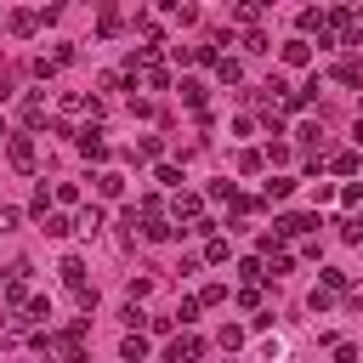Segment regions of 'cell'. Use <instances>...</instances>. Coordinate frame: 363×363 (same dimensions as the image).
I'll return each instance as SVG.
<instances>
[{
	"mask_svg": "<svg viewBox=\"0 0 363 363\" xmlns=\"http://www.w3.org/2000/svg\"><path fill=\"white\" fill-rule=\"evenodd\" d=\"M182 102H187V108H199V113H204V85H199V79H182Z\"/></svg>",
	"mask_w": 363,
	"mask_h": 363,
	"instance_id": "obj_17",
	"label": "cell"
},
{
	"mask_svg": "<svg viewBox=\"0 0 363 363\" xmlns=\"http://www.w3.org/2000/svg\"><path fill=\"white\" fill-rule=\"evenodd\" d=\"M335 363H357V346L352 340H335Z\"/></svg>",
	"mask_w": 363,
	"mask_h": 363,
	"instance_id": "obj_37",
	"label": "cell"
},
{
	"mask_svg": "<svg viewBox=\"0 0 363 363\" xmlns=\"http://www.w3.org/2000/svg\"><path fill=\"white\" fill-rule=\"evenodd\" d=\"M23 125H45V96H23Z\"/></svg>",
	"mask_w": 363,
	"mask_h": 363,
	"instance_id": "obj_10",
	"label": "cell"
},
{
	"mask_svg": "<svg viewBox=\"0 0 363 363\" xmlns=\"http://www.w3.org/2000/svg\"><path fill=\"white\" fill-rule=\"evenodd\" d=\"M340 199H346V204H363V182H346V187H340Z\"/></svg>",
	"mask_w": 363,
	"mask_h": 363,
	"instance_id": "obj_38",
	"label": "cell"
},
{
	"mask_svg": "<svg viewBox=\"0 0 363 363\" xmlns=\"http://www.w3.org/2000/svg\"><path fill=\"white\" fill-rule=\"evenodd\" d=\"M68 233H79V221H68V216H45V238H68Z\"/></svg>",
	"mask_w": 363,
	"mask_h": 363,
	"instance_id": "obj_13",
	"label": "cell"
},
{
	"mask_svg": "<svg viewBox=\"0 0 363 363\" xmlns=\"http://www.w3.org/2000/svg\"><path fill=\"white\" fill-rule=\"evenodd\" d=\"M96 34L113 40V34H119V11H102V17H96Z\"/></svg>",
	"mask_w": 363,
	"mask_h": 363,
	"instance_id": "obj_27",
	"label": "cell"
},
{
	"mask_svg": "<svg viewBox=\"0 0 363 363\" xmlns=\"http://www.w3.org/2000/svg\"><path fill=\"white\" fill-rule=\"evenodd\" d=\"M357 250H363V238H357Z\"/></svg>",
	"mask_w": 363,
	"mask_h": 363,
	"instance_id": "obj_41",
	"label": "cell"
},
{
	"mask_svg": "<svg viewBox=\"0 0 363 363\" xmlns=\"http://www.w3.org/2000/svg\"><path fill=\"white\" fill-rule=\"evenodd\" d=\"M96 193H102V199H119V193H125V176H119V170H102V176H96Z\"/></svg>",
	"mask_w": 363,
	"mask_h": 363,
	"instance_id": "obj_11",
	"label": "cell"
},
{
	"mask_svg": "<svg viewBox=\"0 0 363 363\" xmlns=\"http://www.w3.org/2000/svg\"><path fill=\"white\" fill-rule=\"evenodd\" d=\"M6 159H11V170H34V136H6Z\"/></svg>",
	"mask_w": 363,
	"mask_h": 363,
	"instance_id": "obj_2",
	"label": "cell"
},
{
	"mask_svg": "<svg viewBox=\"0 0 363 363\" xmlns=\"http://www.w3.org/2000/svg\"><path fill=\"white\" fill-rule=\"evenodd\" d=\"M238 272H244V284H261V278H267V261H261V255H244Z\"/></svg>",
	"mask_w": 363,
	"mask_h": 363,
	"instance_id": "obj_14",
	"label": "cell"
},
{
	"mask_svg": "<svg viewBox=\"0 0 363 363\" xmlns=\"http://www.w3.org/2000/svg\"><path fill=\"white\" fill-rule=\"evenodd\" d=\"M284 272H295V261H289L284 250H272V255H267V278H284Z\"/></svg>",
	"mask_w": 363,
	"mask_h": 363,
	"instance_id": "obj_20",
	"label": "cell"
},
{
	"mask_svg": "<svg viewBox=\"0 0 363 363\" xmlns=\"http://www.w3.org/2000/svg\"><path fill=\"white\" fill-rule=\"evenodd\" d=\"M170 233H176V227H170L164 216H153V221H142V238H153V244H159V238H170Z\"/></svg>",
	"mask_w": 363,
	"mask_h": 363,
	"instance_id": "obj_19",
	"label": "cell"
},
{
	"mask_svg": "<svg viewBox=\"0 0 363 363\" xmlns=\"http://www.w3.org/2000/svg\"><path fill=\"white\" fill-rule=\"evenodd\" d=\"M79 153H85V159H108V130H102V125H85V130H79Z\"/></svg>",
	"mask_w": 363,
	"mask_h": 363,
	"instance_id": "obj_3",
	"label": "cell"
},
{
	"mask_svg": "<svg viewBox=\"0 0 363 363\" xmlns=\"http://www.w3.org/2000/svg\"><path fill=\"white\" fill-rule=\"evenodd\" d=\"M329 306H335V289H323V284H318V289L306 295V312H329Z\"/></svg>",
	"mask_w": 363,
	"mask_h": 363,
	"instance_id": "obj_22",
	"label": "cell"
},
{
	"mask_svg": "<svg viewBox=\"0 0 363 363\" xmlns=\"http://www.w3.org/2000/svg\"><path fill=\"white\" fill-rule=\"evenodd\" d=\"M193 301H199V306H221V301H227V284H204Z\"/></svg>",
	"mask_w": 363,
	"mask_h": 363,
	"instance_id": "obj_21",
	"label": "cell"
},
{
	"mask_svg": "<svg viewBox=\"0 0 363 363\" xmlns=\"http://www.w3.org/2000/svg\"><path fill=\"white\" fill-rule=\"evenodd\" d=\"M6 23H11V34H23V40H28V34L40 28V11H11Z\"/></svg>",
	"mask_w": 363,
	"mask_h": 363,
	"instance_id": "obj_9",
	"label": "cell"
},
{
	"mask_svg": "<svg viewBox=\"0 0 363 363\" xmlns=\"http://www.w3.org/2000/svg\"><path fill=\"white\" fill-rule=\"evenodd\" d=\"M216 340H221V352H238V346H244V323H221Z\"/></svg>",
	"mask_w": 363,
	"mask_h": 363,
	"instance_id": "obj_15",
	"label": "cell"
},
{
	"mask_svg": "<svg viewBox=\"0 0 363 363\" xmlns=\"http://www.w3.org/2000/svg\"><path fill=\"white\" fill-rule=\"evenodd\" d=\"M204 357V340L193 335V329H182L176 340H170V352H164V363H199Z\"/></svg>",
	"mask_w": 363,
	"mask_h": 363,
	"instance_id": "obj_1",
	"label": "cell"
},
{
	"mask_svg": "<svg viewBox=\"0 0 363 363\" xmlns=\"http://www.w3.org/2000/svg\"><path fill=\"white\" fill-rule=\"evenodd\" d=\"M204 261H210V267H221V261H227V238H216V233H210V244H204Z\"/></svg>",
	"mask_w": 363,
	"mask_h": 363,
	"instance_id": "obj_23",
	"label": "cell"
},
{
	"mask_svg": "<svg viewBox=\"0 0 363 363\" xmlns=\"http://www.w3.org/2000/svg\"><path fill=\"white\" fill-rule=\"evenodd\" d=\"M323 289H346V272L340 267H323Z\"/></svg>",
	"mask_w": 363,
	"mask_h": 363,
	"instance_id": "obj_36",
	"label": "cell"
},
{
	"mask_svg": "<svg viewBox=\"0 0 363 363\" xmlns=\"http://www.w3.org/2000/svg\"><path fill=\"white\" fill-rule=\"evenodd\" d=\"M159 182H164V187H176V193H182V170H176V164H159Z\"/></svg>",
	"mask_w": 363,
	"mask_h": 363,
	"instance_id": "obj_35",
	"label": "cell"
},
{
	"mask_svg": "<svg viewBox=\"0 0 363 363\" xmlns=\"http://www.w3.org/2000/svg\"><path fill=\"white\" fill-rule=\"evenodd\" d=\"M0 142H6V125H0Z\"/></svg>",
	"mask_w": 363,
	"mask_h": 363,
	"instance_id": "obj_40",
	"label": "cell"
},
{
	"mask_svg": "<svg viewBox=\"0 0 363 363\" xmlns=\"http://www.w3.org/2000/svg\"><path fill=\"white\" fill-rule=\"evenodd\" d=\"M233 17H238V23H261V6H255V0H244V6L233 11Z\"/></svg>",
	"mask_w": 363,
	"mask_h": 363,
	"instance_id": "obj_32",
	"label": "cell"
},
{
	"mask_svg": "<svg viewBox=\"0 0 363 363\" xmlns=\"http://www.w3.org/2000/svg\"><path fill=\"white\" fill-rule=\"evenodd\" d=\"M261 193L278 204V199H289V193H295V182H289V176H272V182H261Z\"/></svg>",
	"mask_w": 363,
	"mask_h": 363,
	"instance_id": "obj_12",
	"label": "cell"
},
{
	"mask_svg": "<svg viewBox=\"0 0 363 363\" xmlns=\"http://www.w3.org/2000/svg\"><path fill=\"white\" fill-rule=\"evenodd\" d=\"M244 51H272V45H267V34H261V28H250V34H244Z\"/></svg>",
	"mask_w": 363,
	"mask_h": 363,
	"instance_id": "obj_33",
	"label": "cell"
},
{
	"mask_svg": "<svg viewBox=\"0 0 363 363\" xmlns=\"http://www.w3.org/2000/svg\"><path fill=\"white\" fill-rule=\"evenodd\" d=\"M17 221H23V216H17V210H6V204H0V233H11V227H17Z\"/></svg>",
	"mask_w": 363,
	"mask_h": 363,
	"instance_id": "obj_39",
	"label": "cell"
},
{
	"mask_svg": "<svg viewBox=\"0 0 363 363\" xmlns=\"http://www.w3.org/2000/svg\"><path fill=\"white\" fill-rule=\"evenodd\" d=\"M278 57H284L289 68H306V62H312V45H306V40H284V51H278Z\"/></svg>",
	"mask_w": 363,
	"mask_h": 363,
	"instance_id": "obj_6",
	"label": "cell"
},
{
	"mask_svg": "<svg viewBox=\"0 0 363 363\" xmlns=\"http://www.w3.org/2000/svg\"><path fill=\"white\" fill-rule=\"evenodd\" d=\"M96 227H102V210H96V204H85V216H79V233H96Z\"/></svg>",
	"mask_w": 363,
	"mask_h": 363,
	"instance_id": "obj_31",
	"label": "cell"
},
{
	"mask_svg": "<svg viewBox=\"0 0 363 363\" xmlns=\"http://www.w3.org/2000/svg\"><path fill=\"white\" fill-rule=\"evenodd\" d=\"M193 318H199V301H193V295H182V301H176V323H182V329H187V323H193Z\"/></svg>",
	"mask_w": 363,
	"mask_h": 363,
	"instance_id": "obj_24",
	"label": "cell"
},
{
	"mask_svg": "<svg viewBox=\"0 0 363 363\" xmlns=\"http://www.w3.org/2000/svg\"><path fill=\"white\" fill-rule=\"evenodd\" d=\"M329 170H335V176H357V153H352V147H346V153H335V159H329Z\"/></svg>",
	"mask_w": 363,
	"mask_h": 363,
	"instance_id": "obj_18",
	"label": "cell"
},
{
	"mask_svg": "<svg viewBox=\"0 0 363 363\" xmlns=\"http://www.w3.org/2000/svg\"><path fill=\"white\" fill-rule=\"evenodd\" d=\"M301 136H306V147H318V153H323V125H301Z\"/></svg>",
	"mask_w": 363,
	"mask_h": 363,
	"instance_id": "obj_34",
	"label": "cell"
},
{
	"mask_svg": "<svg viewBox=\"0 0 363 363\" xmlns=\"http://www.w3.org/2000/svg\"><path fill=\"white\" fill-rule=\"evenodd\" d=\"M57 272H62V284H68V289H85V261H79V255H62V267H57Z\"/></svg>",
	"mask_w": 363,
	"mask_h": 363,
	"instance_id": "obj_7",
	"label": "cell"
},
{
	"mask_svg": "<svg viewBox=\"0 0 363 363\" xmlns=\"http://www.w3.org/2000/svg\"><path fill=\"white\" fill-rule=\"evenodd\" d=\"M28 210H34V216H40V221H45V216H51V193H45V182H40V187H34V204H28Z\"/></svg>",
	"mask_w": 363,
	"mask_h": 363,
	"instance_id": "obj_29",
	"label": "cell"
},
{
	"mask_svg": "<svg viewBox=\"0 0 363 363\" xmlns=\"http://www.w3.org/2000/svg\"><path fill=\"white\" fill-rule=\"evenodd\" d=\"M318 227V216H284V221H272V238H306Z\"/></svg>",
	"mask_w": 363,
	"mask_h": 363,
	"instance_id": "obj_4",
	"label": "cell"
},
{
	"mask_svg": "<svg viewBox=\"0 0 363 363\" xmlns=\"http://www.w3.org/2000/svg\"><path fill=\"white\" fill-rule=\"evenodd\" d=\"M119 357H125V363H147V340H142V335H125V340H119Z\"/></svg>",
	"mask_w": 363,
	"mask_h": 363,
	"instance_id": "obj_8",
	"label": "cell"
},
{
	"mask_svg": "<svg viewBox=\"0 0 363 363\" xmlns=\"http://www.w3.org/2000/svg\"><path fill=\"white\" fill-rule=\"evenodd\" d=\"M238 74H244V68H238L233 57H216V79H221V85H238Z\"/></svg>",
	"mask_w": 363,
	"mask_h": 363,
	"instance_id": "obj_16",
	"label": "cell"
},
{
	"mask_svg": "<svg viewBox=\"0 0 363 363\" xmlns=\"http://www.w3.org/2000/svg\"><path fill=\"white\" fill-rule=\"evenodd\" d=\"M301 28H306V34H312V28L323 34V28H329V11H301Z\"/></svg>",
	"mask_w": 363,
	"mask_h": 363,
	"instance_id": "obj_26",
	"label": "cell"
},
{
	"mask_svg": "<svg viewBox=\"0 0 363 363\" xmlns=\"http://www.w3.org/2000/svg\"><path fill=\"white\" fill-rule=\"evenodd\" d=\"M119 318H125V323H130V335H136V329H147V312H142V306H136V301H125V312H119Z\"/></svg>",
	"mask_w": 363,
	"mask_h": 363,
	"instance_id": "obj_25",
	"label": "cell"
},
{
	"mask_svg": "<svg viewBox=\"0 0 363 363\" xmlns=\"http://www.w3.org/2000/svg\"><path fill=\"white\" fill-rule=\"evenodd\" d=\"M261 164H267V159H261V153H255V147H244V153H238V170H244V176H255V170H261Z\"/></svg>",
	"mask_w": 363,
	"mask_h": 363,
	"instance_id": "obj_28",
	"label": "cell"
},
{
	"mask_svg": "<svg viewBox=\"0 0 363 363\" xmlns=\"http://www.w3.org/2000/svg\"><path fill=\"white\" fill-rule=\"evenodd\" d=\"M170 221H187V227H193V221H199V193L182 187V193L170 199Z\"/></svg>",
	"mask_w": 363,
	"mask_h": 363,
	"instance_id": "obj_5",
	"label": "cell"
},
{
	"mask_svg": "<svg viewBox=\"0 0 363 363\" xmlns=\"http://www.w3.org/2000/svg\"><path fill=\"white\" fill-rule=\"evenodd\" d=\"M159 147H164L159 136H142V142H136V159H159Z\"/></svg>",
	"mask_w": 363,
	"mask_h": 363,
	"instance_id": "obj_30",
	"label": "cell"
}]
</instances>
